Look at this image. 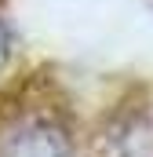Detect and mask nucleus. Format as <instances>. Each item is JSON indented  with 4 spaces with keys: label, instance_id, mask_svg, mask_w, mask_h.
I'll use <instances>...</instances> for the list:
<instances>
[{
    "label": "nucleus",
    "instance_id": "f03ea898",
    "mask_svg": "<svg viewBox=\"0 0 153 157\" xmlns=\"http://www.w3.org/2000/svg\"><path fill=\"white\" fill-rule=\"evenodd\" d=\"M4 59H7V33L0 29V66H4Z\"/></svg>",
    "mask_w": 153,
    "mask_h": 157
},
{
    "label": "nucleus",
    "instance_id": "f257e3e1",
    "mask_svg": "<svg viewBox=\"0 0 153 157\" xmlns=\"http://www.w3.org/2000/svg\"><path fill=\"white\" fill-rule=\"evenodd\" d=\"M7 157H69V143L51 124H29L11 139Z\"/></svg>",
    "mask_w": 153,
    "mask_h": 157
}]
</instances>
